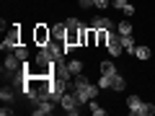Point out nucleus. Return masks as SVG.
<instances>
[{"instance_id":"obj_1","label":"nucleus","mask_w":155,"mask_h":116,"mask_svg":"<svg viewBox=\"0 0 155 116\" xmlns=\"http://www.w3.org/2000/svg\"><path fill=\"white\" fill-rule=\"evenodd\" d=\"M72 90H75V95H78V101L80 103H88V101H93L96 95H98V85H91V80L80 72V75H75L72 77Z\"/></svg>"},{"instance_id":"obj_2","label":"nucleus","mask_w":155,"mask_h":116,"mask_svg":"<svg viewBox=\"0 0 155 116\" xmlns=\"http://www.w3.org/2000/svg\"><path fill=\"white\" fill-rule=\"evenodd\" d=\"M18 47H21V28H18V26H13L11 31L5 34V39H3L0 49H3V52H16Z\"/></svg>"},{"instance_id":"obj_3","label":"nucleus","mask_w":155,"mask_h":116,"mask_svg":"<svg viewBox=\"0 0 155 116\" xmlns=\"http://www.w3.org/2000/svg\"><path fill=\"white\" fill-rule=\"evenodd\" d=\"M60 106H62V108H65V114L75 116L78 111H80V106H83V103H80V101H78L75 90H67V93H65V95H62V98H60Z\"/></svg>"},{"instance_id":"obj_4","label":"nucleus","mask_w":155,"mask_h":116,"mask_svg":"<svg viewBox=\"0 0 155 116\" xmlns=\"http://www.w3.org/2000/svg\"><path fill=\"white\" fill-rule=\"evenodd\" d=\"M49 41H52V28L44 26V23H36V26H34V44L44 47V44H49Z\"/></svg>"},{"instance_id":"obj_5","label":"nucleus","mask_w":155,"mask_h":116,"mask_svg":"<svg viewBox=\"0 0 155 116\" xmlns=\"http://www.w3.org/2000/svg\"><path fill=\"white\" fill-rule=\"evenodd\" d=\"M52 106H54V101L47 98V101H41V103H36V108H34L31 114H34V116H49V114H52Z\"/></svg>"},{"instance_id":"obj_6","label":"nucleus","mask_w":155,"mask_h":116,"mask_svg":"<svg viewBox=\"0 0 155 116\" xmlns=\"http://www.w3.org/2000/svg\"><path fill=\"white\" fill-rule=\"evenodd\" d=\"M91 28H96V31H101V28H114V21L106 18V16H96L91 21Z\"/></svg>"},{"instance_id":"obj_7","label":"nucleus","mask_w":155,"mask_h":116,"mask_svg":"<svg viewBox=\"0 0 155 116\" xmlns=\"http://www.w3.org/2000/svg\"><path fill=\"white\" fill-rule=\"evenodd\" d=\"M65 36H67V26H65V23H54V26H52V39L65 41Z\"/></svg>"},{"instance_id":"obj_8","label":"nucleus","mask_w":155,"mask_h":116,"mask_svg":"<svg viewBox=\"0 0 155 116\" xmlns=\"http://www.w3.org/2000/svg\"><path fill=\"white\" fill-rule=\"evenodd\" d=\"M106 49H109V54H111V57H119V54L124 52V47H122V36L114 39V41H109V47H106Z\"/></svg>"},{"instance_id":"obj_9","label":"nucleus","mask_w":155,"mask_h":116,"mask_svg":"<svg viewBox=\"0 0 155 116\" xmlns=\"http://www.w3.org/2000/svg\"><path fill=\"white\" fill-rule=\"evenodd\" d=\"M122 47H124V52H127V54H134V49H137V44H134L132 34H124V36H122Z\"/></svg>"},{"instance_id":"obj_10","label":"nucleus","mask_w":155,"mask_h":116,"mask_svg":"<svg viewBox=\"0 0 155 116\" xmlns=\"http://www.w3.org/2000/svg\"><path fill=\"white\" fill-rule=\"evenodd\" d=\"M140 106H142V101H140V95H129V98H127V108H129V114H132V116H137Z\"/></svg>"},{"instance_id":"obj_11","label":"nucleus","mask_w":155,"mask_h":116,"mask_svg":"<svg viewBox=\"0 0 155 116\" xmlns=\"http://www.w3.org/2000/svg\"><path fill=\"white\" fill-rule=\"evenodd\" d=\"M124 88H127V80H124V75L116 72V75L111 77V90H124Z\"/></svg>"},{"instance_id":"obj_12","label":"nucleus","mask_w":155,"mask_h":116,"mask_svg":"<svg viewBox=\"0 0 155 116\" xmlns=\"http://www.w3.org/2000/svg\"><path fill=\"white\" fill-rule=\"evenodd\" d=\"M101 75L114 77V75H116V65H114V62H101Z\"/></svg>"},{"instance_id":"obj_13","label":"nucleus","mask_w":155,"mask_h":116,"mask_svg":"<svg viewBox=\"0 0 155 116\" xmlns=\"http://www.w3.org/2000/svg\"><path fill=\"white\" fill-rule=\"evenodd\" d=\"M13 54H16L18 60H21V62H28V57H31V52H28V47H26V44H21V47H18L16 52H13Z\"/></svg>"},{"instance_id":"obj_14","label":"nucleus","mask_w":155,"mask_h":116,"mask_svg":"<svg viewBox=\"0 0 155 116\" xmlns=\"http://www.w3.org/2000/svg\"><path fill=\"white\" fill-rule=\"evenodd\" d=\"M67 70H70L72 75H80V72H83V62L80 60H70L67 62Z\"/></svg>"},{"instance_id":"obj_15","label":"nucleus","mask_w":155,"mask_h":116,"mask_svg":"<svg viewBox=\"0 0 155 116\" xmlns=\"http://www.w3.org/2000/svg\"><path fill=\"white\" fill-rule=\"evenodd\" d=\"M153 114H155V106H153V103H145V101H142V106H140L137 116H153Z\"/></svg>"},{"instance_id":"obj_16","label":"nucleus","mask_w":155,"mask_h":116,"mask_svg":"<svg viewBox=\"0 0 155 116\" xmlns=\"http://www.w3.org/2000/svg\"><path fill=\"white\" fill-rule=\"evenodd\" d=\"M116 31L122 34V36H124V34H132V23H129V18H124L122 23H116Z\"/></svg>"},{"instance_id":"obj_17","label":"nucleus","mask_w":155,"mask_h":116,"mask_svg":"<svg viewBox=\"0 0 155 116\" xmlns=\"http://www.w3.org/2000/svg\"><path fill=\"white\" fill-rule=\"evenodd\" d=\"M134 57L137 60H150V47H137L134 49Z\"/></svg>"},{"instance_id":"obj_18","label":"nucleus","mask_w":155,"mask_h":116,"mask_svg":"<svg viewBox=\"0 0 155 116\" xmlns=\"http://www.w3.org/2000/svg\"><path fill=\"white\" fill-rule=\"evenodd\" d=\"M88 108L93 111L96 116H104V114H106V108H104V106H98V103H96V98H93V101H88Z\"/></svg>"},{"instance_id":"obj_19","label":"nucleus","mask_w":155,"mask_h":116,"mask_svg":"<svg viewBox=\"0 0 155 116\" xmlns=\"http://www.w3.org/2000/svg\"><path fill=\"white\" fill-rule=\"evenodd\" d=\"M98 47H109V28L98 31Z\"/></svg>"},{"instance_id":"obj_20","label":"nucleus","mask_w":155,"mask_h":116,"mask_svg":"<svg viewBox=\"0 0 155 116\" xmlns=\"http://www.w3.org/2000/svg\"><path fill=\"white\" fill-rule=\"evenodd\" d=\"M98 88H101V90H109V88H111V77H109V75H101V77H98Z\"/></svg>"},{"instance_id":"obj_21","label":"nucleus","mask_w":155,"mask_h":116,"mask_svg":"<svg viewBox=\"0 0 155 116\" xmlns=\"http://www.w3.org/2000/svg\"><path fill=\"white\" fill-rule=\"evenodd\" d=\"M0 98H3V103H11V101H13V90L11 88H3V90H0Z\"/></svg>"},{"instance_id":"obj_22","label":"nucleus","mask_w":155,"mask_h":116,"mask_svg":"<svg viewBox=\"0 0 155 116\" xmlns=\"http://www.w3.org/2000/svg\"><path fill=\"white\" fill-rule=\"evenodd\" d=\"M67 28H83V23L78 21V18H67V23H65Z\"/></svg>"},{"instance_id":"obj_23","label":"nucleus","mask_w":155,"mask_h":116,"mask_svg":"<svg viewBox=\"0 0 155 116\" xmlns=\"http://www.w3.org/2000/svg\"><path fill=\"white\" fill-rule=\"evenodd\" d=\"M122 13H124V18H132L134 16V5H129V3H127V5L122 8Z\"/></svg>"},{"instance_id":"obj_24","label":"nucleus","mask_w":155,"mask_h":116,"mask_svg":"<svg viewBox=\"0 0 155 116\" xmlns=\"http://www.w3.org/2000/svg\"><path fill=\"white\" fill-rule=\"evenodd\" d=\"M78 5L88 11V8H96V0H78Z\"/></svg>"},{"instance_id":"obj_25","label":"nucleus","mask_w":155,"mask_h":116,"mask_svg":"<svg viewBox=\"0 0 155 116\" xmlns=\"http://www.w3.org/2000/svg\"><path fill=\"white\" fill-rule=\"evenodd\" d=\"M111 5V0H96V8L98 11H104V8H109Z\"/></svg>"},{"instance_id":"obj_26","label":"nucleus","mask_w":155,"mask_h":116,"mask_svg":"<svg viewBox=\"0 0 155 116\" xmlns=\"http://www.w3.org/2000/svg\"><path fill=\"white\" fill-rule=\"evenodd\" d=\"M111 5H114V8H119V11H122V8L127 5V0H111Z\"/></svg>"},{"instance_id":"obj_27","label":"nucleus","mask_w":155,"mask_h":116,"mask_svg":"<svg viewBox=\"0 0 155 116\" xmlns=\"http://www.w3.org/2000/svg\"><path fill=\"white\" fill-rule=\"evenodd\" d=\"M11 114H13L11 106H3V108H0V116H11Z\"/></svg>"}]
</instances>
